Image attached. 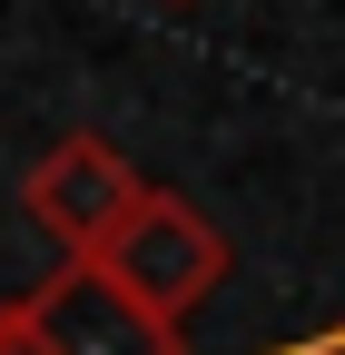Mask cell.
I'll return each mask as SVG.
<instances>
[{
    "mask_svg": "<svg viewBox=\"0 0 345 355\" xmlns=\"http://www.w3.org/2000/svg\"><path fill=\"white\" fill-rule=\"evenodd\" d=\"M139 198H148L139 158H128L118 139H99V128H60V139L20 168V217L60 247V266H89Z\"/></svg>",
    "mask_w": 345,
    "mask_h": 355,
    "instance_id": "2",
    "label": "cell"
},
{
    "mask_svg": "<svg viewBox=\"0 0 345 355\" xmlns=\"http://www.w3.org/2000/svg\"><path fill=\"white\" fill-rule=\"evenodd\" d=\"M306 355H345V336H335V345H306Z\"/></svg>",
    "mask_w": 345,
    "mask_h": 355,
    "instance_id": "4",
    "label": "cell"
},
{
    "mask_svg": "<svg viewBox=\"0 0 345 355\" xmlns=\"http://www.w3.org/2000/svg\"><path fill=\"white\" fill-rule=\"evenodd\" d=\"M30 316H39V345L50 355H188L178 326L139 316L118 286H99L89 266H60L50 286H30Z\"/></svg>",
    "mask_w": 345,
    "mask_h": 355,
    "instance_id": "3",
    "label": "cell"
},
{
    "mask_svg": "<svg viewBox=\"0 0 345 355\" xmlns=\"http://www.w3.org/2000/svg\"><path fill=\"white\" fill-rule=\"evenodd\" d=\"M227 227L207 207H188L178 188H148L139 207L118 217V237L89 257V277L99 286H118L128 306H139V316H158V326H178L188 306H207V286L227 277Z\"/></svg>",
    "mask_w": 345,
    "mask_h": 355,
    "instance_id": "1",
    "label": "cell"
}]
</instances>
